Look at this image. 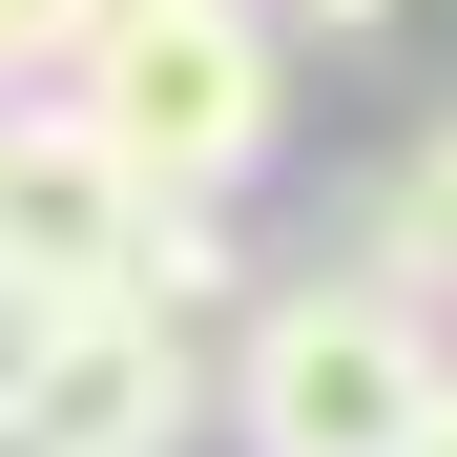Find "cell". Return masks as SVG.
<instances>
[{"instance_id":"5b68a950","label":"cell","mask_w":457,"mask_h":457,"mask_svg":"<svg viewBox=\"0 0 457 457\" xmlns=\"http://www.w3.org/2000/svg\"><path fill=\"white\" fill-rule=\"evenodd\" d=\"M104 21H125V0H0V104H62Z\"/></svg>"},{"instance_id":"277c9868","label":"cell","mask_w":457,"mask_h":457,"mask_svg":"<svg viewBox=\"0 0 457 457\" xmlns=\"http://www.w3.org/2000/svg\"><path fill=\"white\" fill-rule=\"evenodd\" d=\"M374 270H395V291H457V104L395 145V187H374Z\"/></svg>"},{"instance_id":"7a4b0ae2","label":"cell","mask_w":457,"mask_h":457,"mask_svg":"<svg viewBox=\"0 0 457 457\" xmlns=\"http://www.w3.org/2000/svg\"><path fill=\"white\" fill-rule=\"evenodd\" d=\"M62 104H84L145 187H208V208H228V187L291 145V21H270V0H125Z\"/></svg>"},{"instance_id":"6da1fadb","label":"cell","mask_w":457,"mask_h":457,"mask_svg":"<svg viewBox=\"0 0 457 457\" xmlns=\"http://www.w3.org/2000/svg\"><path fill=\"white\" fill-rule=\"evenodd\" d=\"M436 395H457V353H436V291L395 270H291L228 333V457H416Z\"/></svg>"},{"instance_id":"52a82bcc","label":"cell","mask_w":457,"mask_h":457,"mask_svg":"<svg viewBox=\"0 0 457 457\" xmlns=\"http://www.w3.org/2000/svg\"><path fill=\"white\" fill-rule=\"evenodd\" d=\"M270 21H291V42H374L395 0H270Z\"/></svg>"},{"instance_id":"3957f363","label":"cell","mask_w":457,"mask_h":457,"mask_svg":"<svg viewBox=\"0 0 457 457\" xmlns=\"http://www.w3.org/2000/svg\"><path fill=\"white\" fill-rule=\"evenodd\" d=\"M187 436H228V353L167 291H84L42 333V374L0 395V457H187Z\"/></svg>"},{"instance_id":"8992f818","label":"cell","mask_w":457,"mask_h":457,"mask_svg":"<svg viewBox=\"0 0 457 457\" xmlns=\"http://www.w3.org/2000/svg\"><path fill=\"white\" fill-rule=\"evenodd\" d=\"M62 312H84V291H42V270H0V395L42 374V333H62Z\"/></svg>"},{"instance_id":"ba28073f","label":"cell","mask_w":457,"mask_h":457,"mask_svg":"<svg viewBox=\"0 0 457 457\" xmlns=\"http://www.w3.org/2000/svg\"><path fill=\"white\" fill-rule=\"evenodd\" d=\"M416 457H457V395H436V436H416Z\"/></svg>"},{"instance_id":"9c48e42d","label":"cell","mask_w":457,"mask_h":457,"mask_svg":"<svg viewBox=\"0 0 457 457\" xmlns=\"http://www.w3.org/2000/svg\"><path fill=\"white\" fill-rule=\"evenodd\" d=\"M0 125H21V104H0Z\"/></svg>"}]
</instances>
